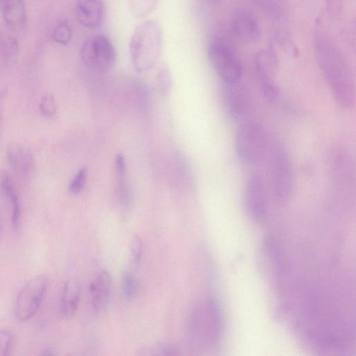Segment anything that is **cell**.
Masks as SVG:
<instances>
[{
	"instance_id": "1",
	"label": "cell",
	"mask_w": 356,
	"mask_h": 356,
	"mask_svg": "<svg viewBox=\"0 0 356 356\" xmlns=\"http://www.w3.org/2000/svg\"><path fill=\"white\" fill-rule=\"evenodd\" d=\"M314 49L317 63L336 102L343 108H353L355 80L343 54L327 35L319 31L314 35Z\"/></svg>"
},
{
	"instance_id": "2",
	"label": "cell",
	"mask_w": 356,
	"mask_h": 356,
	"mask_svg": "<svg viewBox=\"0 0 356 356\" xmlns=\"http://www.w3.org/2000/svg\"><path fill=\"white\" fill-rule=\"evenodd\" d=\"M163 49V32L155 20L148 19L134 30L129 44L131 63L139 72L151 70L161 57Z\"/></svg>"
},
{
	"instance_id": "3",
	"label": "cell",
	"mask_w": 356,
	"mask_h": 356,
	"mask_svg": "<svg viewBox=\"0 0 356 356\" xmlns=\"http://www.w3.org/2000/svg\"><path fill=\"white\" fill-rule=\"evenodd\" d=\"M188 327L193 337L213 348L220 342L224 329L222 312L216 298L209 295L191 310Z\"/></svg>"
},
{
	"instance_id": "4",
	"label": "cell",
	"mask_w": 356,
	"mask_h": 356,
	"mask_svg": "<svg viewBox=\"0 0 356 356\" xmlns=\"http://www.w3.org/2000/svg\"><path fill=\"white\" fill-rule=\"evenodd\" d=\"M272 190L275 199L281 206L291 200L294 187V176L291 158L282 143L271 139L266 155Z\"/></svg>"
},
{
	"instance_id": "5",
	"label": "cell",
	"mask_w": 356,
	"mask_h": 356,
	"mask_svg": "<svg viewBox=\"0 0 356 356\" xmlns=\"http://www.w3.org/2000/svg\"><path fill=\"white\" fill-rule=\"evenodd\" d=\"M271 137L254 121H246L238 127L234 138L236 154L246 165H254L266 157Z\"/></svg>"
},
{
	"instance_id": "6",
	"label": "cell",
	"mask_w": 356,
	"mask_h": 356,
	"mask_svg": "<svg viewBox=\"0 0 356 356\" xmlns=\"http://www.w3.org/2000/svg\"><path fill=\"white\" fill-rule=\"evenodd\" d=\"M210 63L225 83H237L242 75V66L231 44L222 37L210 40L207 47Z\"/></svg>"
},
{
	"instance_id": "7",
	"label": "cell",
	"mask_w": 356,
	"mask_h": 356,
	"mask_svg": "<svg viewBox=\"0 0 356 356\" xmlns=\"http://www.w3.org/2000/svg\"><path fill=\"white\" fill-rule=\"evenodd\" d=\"M81 57L89 67L99 72L111 70L116 60L115 47L108 36L97 34L86 38L81 47Z\"/></svg>"
},
{
	"instance_id": "8",
	"label": "cell",
	"mask_w": 356,
	"mask_h": 356,
	"mask_svg": "<svg viewBox=\"0 0 356 356\" xmlns=\"http://www.w3.org/2000/svg\"><path fill=\"white\" fill-rule=\"evenodd\" d=\"M328 163L332 187L340 195H350L355 191V163L345 150L334 147L328 154Z\"/></svg>"
},
{
	"instance_id": "9",
	"label": "cell",
	"mask_w": 356,
	"mask_h": 356,
	"mask_svg": "<svg viewBox=\"0 0 356 356\" xmlns=\"http://www.w3.org/2000/svg\"><path fill=\"white\" fill-rule=\"evenodd\" d=\"M48 284L47 278L40 275L29 280L19 291L14 306L15 316L18 321H26L39 309Z\"/></svg>"
},
{
	"instance_id": "10",
	"label": "cell",
	"mask_w": 356,
	"mask_h": 356,
	"mask_svg": "<svg viewBox=\"0 0 356 356\" xmlns=\"http://www.w3.org/2000/svg\"><path fill=\"white\" fill-rule=\"evenodd\" d=\"M243 204L247 216L256 224H262L268 216V199L263 179L254 174L245 182Z\"/></svg>"
},
{
	"instance_id": "11",
	"label": "cell",
	"mask_w": 356,
	"mask_h": 356,
	"mask_svg": "<svg viewBox=\"0 0 356 356\" xmlns=\"http://www.w3.org/2000/svg\"><path fill=\"white\" fill-rule=\"evenodd\" d=\"M254 65L264 97L275 101L279 95V88L273 79L277 65L275 54L268 49L260 50L255 54Z\"/></svg>"
},
{
	"instance_id": "12",
	"label": "cell",
	"mask_w": 356,
	"mask_h": 356,
	"mask_svg": "<svg viewBox=\"0 0 356 356\" xmlns=\"http://www.w3.org/2000/svg\"><path fill=\"white\" fill-rule=\"evenodd\" d=\"M6 158L10 169L22 180L27 181L34 172L35 161L31 149L19 143H10L6 148Z\"/></svg>"
},
{
	"instance_id": "13",
	"label": "cell",
	"mask_w": 356,
	"mask_h": 356,
	"mask_svg": "<svg viewBox=\"0 0 356 356\" xmlns=\"http://www.w3.org/2000/svg\"><path fill=\"white\" fill-rule=\"evenodd\" d=\"M231 28L233 34L243 42L253 43L261 37L258 20L251 11L244 8H238L233 12Z\"/></svg>"
},
{
	"instance_id": "14",
	"label": "cell",
	"mask_w": 356,
	"mask_h": 356,
	"mask_svg": "<svg viewBox=\"0 0 356 356\" xmlns=\"http://www.w3.org/2000/svg\"><path fill=\"white\" fill-rule=\"evenodd\" d=\"M238 83H224L220 90L223 107L233 119H238L243 116L250 106V96L248 91Z\"/></svg>"
},
{
	"instance_id": "15",
	"label": "cell",
	"mask_w": 356,
	"mask_h": 356,
	"mask_svg": "<svg viewBox=\"0 0 356 356\" xmlns=\"http://www.w3.org/2000/svg\"><path fill=\"white\" fill-rule=\"evenodd\" d=\"M75 15L78 22L88 29L99 28L105 16V5L102 0H77Z\"/></svg>"
},
{
	"instance_id": "16",
	"label": "cell",
	"mask_w": 356,
	"mask_h": 356,
	"mask_svg": "<svg viewBox=\"0 0 356 356\" xmlns=\"http://www.w3.org/2000/svg\"><path fill=\"white\" fill-rule=\"evenodd\" d=\"M0 197L8 204L13 228H17L21 219L19 200L10 176L3 170H0Z\"/></svg>"
},
{
	"instance_id": "17",
	"label": "cell",
	"mask_w": 356,
	"mask_h": 356,
	"mask_svg": "<svg viewBox=\"0 0 356 356\" xmlns=\"http://www.w3.org/2000/svg\"><path fill=\"white\" fill-rule=\"evenodd\" d=\"M0 13L10 30L19 31L25 28L26 13L24 0H0Z\"/></svg>"
},
{
	"instance_id": "18",
	"label": "cell",
	"mask_w": 356,
	"mask_h": 356,
	"mask_svg": "<svg viewBox=\"0 0 356 356\" xmlns=\"http://www.w3.org/2000/svg\"><path fill=\"white\" fill-rule=\"evenodd\" d=\"M80 286L74 279L68 280L64 284L59 305L62 318L69 319L76 313L80 300Z\"/></svg>"
},
{
	"instance_id": "19",
	"label": "cell",
	"mask_w": 356,
	"mask_h": 356,
	"mask_svg": "<svg viewBox=\"0 0 356 356\" xmlns=\"http://www.w3.org/2000/svg\"><path fill=\"white\" fill-rule=\"evenodd\" d=\"M111 291V277L106 271H102L91 283L90 294L93 309L99 312L107 305Z\"/></svg>"
},
{
	"instance_id": "20",
	"label": "cell",
	"mask_w": 356,
	"mask_h": 356,
	"mask_svg": "<svg viewBox=\"0 0 356 356\" xmlns=\"http://www.w3.org/2000/svg\"><path fill=\"white\" fill-rule=\"evenodd\" d=\"M117 177L118 184L115 195V204L120 220L127 221L131 216L134 198L132 193L125 181V176Z\"/></svg>"
},
{
	"instance_id": "21",
	"label": "cell",
	"mask_w": 356,
	"mask_h": 356,
	"mask_svg": "<svg viewBox=\"0 0 356 356\" xmlns=\"http://www.w3.org/2000/svg\"><path fill=\"white\" fill-rule=\"evenodd\" d=\"M18 53L19 45L15 38L0 30V61L3 64H10Z\"/></svg>"
},
{
	"instance_id": "22",
	"label": "cell",
	"mask_w": 356,
	"mask_h": 356,
	"mask_svg": "<svg viewBox=\"0 0 356 356\" xmlns=\"http://www.w3.org/2000/svg\"><path fill=\"white\" fill-rule=\"evenodd\" d=\"M159 2V0H127L131 13L137 18L150 15L157 8Z\"/></svg>"
},
{
	"instance_id": "23",
	"label": "cell",
	"mask_w": 356,
	"mask_h": 356,
	"mask_svg": "<svg viewBox=\"0 0 356 356\" xmlns=\"http://www.w3.org/2000/svg\"><path fill=\"white\" fill-rule=\"evenodd\" d=\"M72 31L71 26L65 19L58 22L52 33L54 41L62 46H67L71 41Z\"/></svg>"
},
{
	"instance_id": "24",
	"label": "cell",
	"mask_w": 356,
	"mask_h": 356,
	"mask_svg": "<svg viewBox=\"0 0 356 356\" xmlns=\"http://www.w3.org/2000/svg\"><path fill=\"white\" fill-rule=\"evenodd\" d=\"M178 348L170 343H156L145 347L141 350L144 355H179Z\"/></svg>"
},
{
	"instance_id": "25",
	"label": "cell",
	"mask_w": 356,
	"mask_h": 356,
	"mask_svg": "<svg viewBox=\"0 0 356 356\" xmlns=\"http://www.w3.org/2000/svg\"><path fill=\"white\" fill-rule=\"evenodd\" d=\"M39 109L42 115L47 118H54L57 112L54 97L50 93L44 94L40 100Z\"/></svg>"
},
{
	"instance_id": "26",
	"label": "cell",
	"mask_w": 356,
	"mask_h": 356,
	"mask_svg": "<svg viewBox=\"0 0 356 356\" xmlns=\"http://www.w3.org/2000/svg\"><path fill=\"white\" fill-rule=\"evenodd\" d=\"M121 289L125 299H132L138 290V281L136 277L128 273L124 274L122 279Z\"/></svg>"
},
{
	"instance_id": "27",
	"label": "cell",
	"mask_w": 356,
	"mask_h": 356,
	"mask_svg": "<svg viewBox=\"0 0 356 356\" xmlns=\"http://www.w3.org/2000/svg\"><path fill=\"white\" fill-rule=\"evenodd\" d=\"M261 6L271 16L276 18L282 17L284 6L280 0H259Z\"/></svg>"
},
{
	"instance_id": "28",
	"label": "cell",
	"mask_w": 356,
	"mask_h": 356,
	"mask_svg": "<svg viewBox=\"0 0 356 356\" xmlns=\"http://www.w3.org/2000/svg\"><path fill=\"white\" fill-rule=\"evenodd\" d=\"M87 171L86 168H82L76 173L69 184V191L74 194H78L82 191L86 181Z\"/></svg>"
},
{
	"instance_id": "29",
	"label": "cell",
	"mask_w": 356,
	"mask_h": 356,
	"mask_svg": "<svg viewBox=\"0 0 356 356\" xmlns=\"http://www.w3.org/2000/svg\"><path fill=\"white\" fill-rule=\"evenodd\" d=\"M12 341V332L8 330H0V356L9 355Z\"/></svg>"
},
{
	"instance_id": "30",
	"label": "cell",
	"mask_w": 356,
	"mask_h": 356,
	"mask_svg": "<svg viewBox=\"0 0 356 356\" xmlns=\"http://www.w3.org/2000/svg\"><path fill=\"white\" fill-rule=\"evenodd\" d=\"M131 252L133 261L135 263L139 262L143 253V243L137 236H135L131 240Z\"/></svg>"
},
{
	"instance_id": "31",
	"label": "cell",
	"mask_w": 356,
	"mask_h": 356,
	"mask_svg": "<svg viewBox=\"0 0 356 356\" xmlns=\"http://www.w3.org/2000/svg\"><path fill=\"white\" fill-rule=\"evenodd\" d=\"M115 172L117 177L126 175V163L124 156L119 153L117 154L115 161Z\"/></svg>"
},
{
	"instance_id": "32",
	"label": "cell",
	"mask_w": 356,
	"mask_h": 356,
	"mask_svg": "<svg viewBox=\"0 0 356 356\" xmlns=\"http://www.w3.org/2000/svg\"><path fill=\"white\" fill-rule=\"evenodd\" d=\"M325 1L327 3V10L330 12V13L334 16H339L342 9L343 0Z\"/></svg>"
},
{
	"instance_id": "33",
	"label": "cell",
	"mask_w": 356,
	"mask_h": 356,
	"mask_svg": "<svg viewBox=\"0 0 356 356\" xmlns=\"http://www.w3.org/2000/svg\"><path fill=\"white\" fill-rule=\"evenodd\" d=\"M159 81L164 89L169 87L171 81L170 73L167 67H162L159 73Z\"/></svg>"
},
{
	"instance_id": "34",
	"label": "cell",
	"mask_w": 356,
	"mask_h": 356,
	"mask_svg": "<svg viewBox=\"0 0 356 356\" xmlns=\"http://www.w3.org/2000/svg\"><path fill=\"white\" fill-rule=\"evenodd\" d=\"M8 94L7 89L4 88L0 90V134H1V127L3 121V107L5 104V99H6Z\"/></svg>"
},
{
	"instance_id": "35",
	"label": "cell",
	"mask_w": 356,
	"mask_h": 356,
	"mask_svg": "<svg viewBox=\"0 0 356 356\" xmlns=\"http://www.w3.org/2000/svg\"><path fill=\"white\" fill-rule=\"evenodd\" d=\"M42 355H54V353H52V350H50V349H45L42 353Z\"/></svg>"
},
{
	"instance_id": "36",
	"label": "cell",
	"mask_w": 356,
	"mask_h": 356,
	"mask_svg": "<svg viewBox=\"0 0 356 356\" xmlns=\"http://www.w3.org/2000/svg\"><path fill=\"white\" fill-rule=\"evenodd\" d=\"M1 230H2V216H1V210H0V236H1Z\"/></svg>"
}]
</instances>
